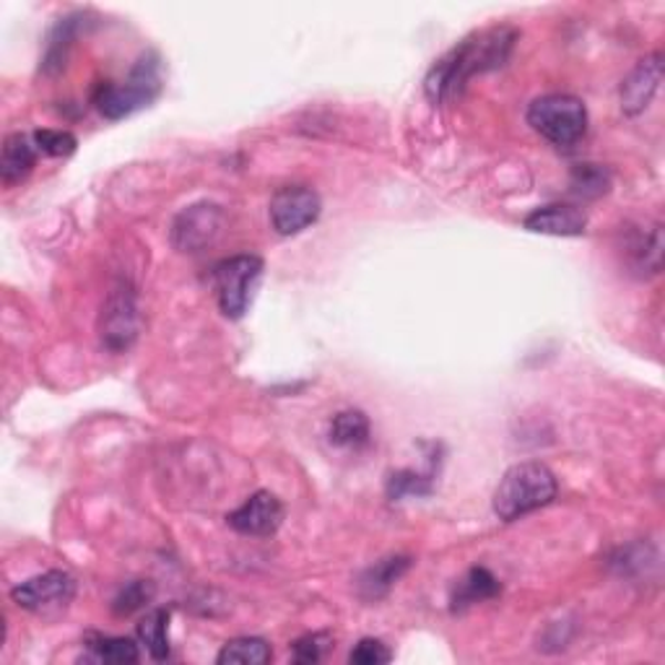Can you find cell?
I'll return each instance as SVG.
<instances>
[{"instance_id":"obj_3","label":"cell","mask_w":665,"mask_h":665,"mask_svg":"<svg viewBox=\"0 0 665 665\" xmlns=\"http://www.w3.org/2000/svg\"><path fill=\"white\" fill-rule=\"evenodd\" d=\"M162 92V73H159V58L154 52H148L136 63V69L131 71V76L123 84H112L104 81L94 89V104L107 120H123L133 115V112L144 110L152 104Z\"/></svg>"},{"instance_id":"obj_13","label":"cell","mask_w":665,"mask_h":665,"mask_svg":"<svg viewBox=\"0 0 665 665\" xmlns=\"http://www.w3.org/2000/svg\"><path fill=\"white\" fill-rule=\"evenodd\" d=\"M37 146L34 138L27 136V133H11L9 138L3 141V154H0V179H3L6 188L27 179L29 172L34 169L37 164Z\"/></svg>"},{"instance_id":"obj_11","label":"cell","mask_w":665,"mask_h":665,"mask_svg":"<svg viewBox=\"0 0 665 665\" xmlns=\"http://www.w3.org/2000/svg\"><path fill=\"white\" fill-rule=\"evenodd\" d=\"M661 79H663L661 52L640 60L637 69H634L622 84V110L626 115H640V112H645L650 107L657 86H661Z\"/></svg>"},{"instance_id":"obj_9","label":"cell","mask_w":665,"mask_h":665,"mask_svg":"<svg viewBox=\"0 0 665 665\" xmlns=\"http://www.w3.org/2000/svg\"><path fill=\"white\" fill-rule=\"evenodd\" d=\"M224 227V211L216 204H196L177 214L172 224V245L179 252H200L216 242Z\"/></svg>"},{"instance_id":"obj_19","label":"cell","mask_w":665,"mask_h":665,"mask_svg":"<svg viewBox=\"0 0 665 665\" xmlns=\"http://www.w3.org/2000/svg\"><path fill=\"white\" fill-rule=\"evenodd\" d=\"M331 443L339 447H362L370 443V418L362 411H341L331 422Z\"/></svg>"},{"instance_id":"obj_23","label":"cell","mask_w":665,"mask_h":665,"mask_svg":"<svg viewBox=\"0 0 665 665\" xmlns=\"http://www.w3.org/2000/svg\"><path fill=\"white\" fill-rule=\"evenodd\" d=\"M154 598V585L146 580H136L128 582L123 590H120L115 601H112V614L115 616H131L141 611L144 606H148Z\"/></svg>"},{"instance_id":"obj_8","label":"cell","mask_w":665,"mask_h":665,"mask_svg":"<svg viewBox=\"0 0 665 665\" xmlns=\"http://www.w3.org/2000/svg\"><path fill=\"white\" fill-rule=\"evenodd\" d=\"M320 196L304 185H287L271 198V224L281 237H294L320 219Z\"/></svg>"},{"instance_id":"obj_4","label":"cell","mask_w":665,"mask_h":665,"mask_svg":"<svg viewBox=\"0 0 665 665\" xmlns=\"http://www.w3.org/2000/svg\"><path fill=\"white\" fill-rule=\"evenodd\" d=\"M528 125L559 148H570L588 133V110L572 94L538 96L528 107Z\"/></svg>"},{"instance_id":"obj_18","label":"cell","mask_w":665,"mask_h":665,"mask_svg":"<svg viewBox=\"0 0 665 665\" xmlns=\"http://www.w3.org/2000/svg\"><path fill=\"white\" fill-rule=\"evenodd\" d=\"M273 661V650L263 637L229 640L216 655L219 665H266Z\"/></svg>"},{"instance_id":"obj_1","label":"cell","mask_w":665,"mask_h":665,"mask_svg":"<svg viewBox=\"0 0 665 665\" xmlns=\"http://www.w3.org/2000/svg\"><path fill=\"white\" fill-rule=\"evenodd\" d=\"M518 37L515 27H491L466 37L432 65L424 81V92L435 104L453 102L463 94L470 79L502 69L512 55Z\"/></svg>"},{"instance_id":"obj_17","label":"cell","mask_w":665,"mask_h":665,"mask_svg":"<svg viewBox=\"0 0 665 665\" xmlns=\"http://www.w3.org/2000/svg\"><path fill=\"white\" fill-rule=\"evenodd\" d=\"M86 647L94 661L112 665H131L141 661L138 642L131 637H110V634H89Z\"/></svg>"},{"instance_id":"obj_21","label":"cell","mask_w":665,"mask_h":665,"mask_svg":"<svg viewBox=\"0 0 665 665\" xmlns=\"http://www.w3.org/2000/svg\"><path fill=\"white\" fill-rule=\"evenodd\" d=\"M611 188V175L598 164H578L572 169V190L580 198H598Z\"/></svg>"},{"instance_id":"obj_16","label":"cell","mask_w":665,"mask_h":665,"mask_svg":"<svg viewBox=\"0 0 665 665\" xmlns=\"http://www.w3.org/2000/svg\"><path fill=\"white\" fill-rule=\"evenodd\" d=\"M138 642L154 661L169 657V609H152L138 624Z\"/></svg>"},{"instance_id":"obj_15","label":"cell","mask_w":665,"mask_h":665,"mask_svg":"<svg viewBox=\"0 0 665 665\" xmlns=\"http://www.w3.org/2000/svg\"><path fill=\"white\" fill-rule=\"evenodd\" d=\"M499 593H502V585H499L495 574L484 570V567H474V570H468L466 578L453 588V611H463L468 606H476V603L481 601H491V598H497Z\"/></svg>"},{"instance_id":"obj_25","label":"cell","mask_w":665,"mask_h":665,"mask_svg":"<svg viewBox=\"0 0 665 665\" xmlns=\"http://www.w3.org/2000/svg\"><path fill=\"white\" fill-rule=\"evenodd\" d=\"M391 661H393V653L387 650L385 642L372 640V637L356 642V647L351 650V655H349V663H354V665H383Z\"/></svg>"},{"instance_id":"obj_14","label":"cell","mask_w":665,"mask_h":665,"mask_svg":"<svg viewBox=\"0 0 665 665\" xmlns=\"http://www.w3.org/2000/svg\"><path fill=\"white\" fill-rule=\"evenodd\" d=\"M411 570V557H387L380 559L370 567V570L362 572V578H359V595L364 598V601H380V598H385L391 590L395 588V582H398L403 574Z\"/></svg>"},{"instance_id":"obj_26","label":"cell","mask_w":665,"mask_h":665,"mask_svg":"<svg viewBox=\"0 0 665 665\" xmlns=\"http://www.w3.org/2000/svg\"><path fill=\"white\" fill-rule=\"evenodd\" d=\"M331 637L328 634H308V637L294 642V661L297 663H318L323 657V650Z\"/></svg>"},{"instance_id":"obj_22","label":"cell","mask_w":665,"mask_h":665,"mask_svg":"<svg viewBox=\"0 0 665 665\" xmlns=\"http://www.w3.org/2000/svg\"><path fill=\"white\" fill-rule=\"evenodd\" d=\"M435 489V478L416 474V470H395L387 478V497L403 499V497H427Z\"/></svg>"},{"instance_id":"obj_24","label":"cell","mask_w":665,"mask_h":665,"mask_svg":"<svg viewBox=\"0 0 665 665\" xmlns=\"http://www.w3.org/2000/svg\"><path fill=\"white\" fill-rule=\"evenodd\" d=\"M32 138H34L37 152L48 154V156H58V159L60 156H71L79 146L76 136L69 131H34Z\"/></svg>"},{"instance_id":"obj_5","label":"cell","mask_w":665,"mask_h":665,"mask_svg":"<svg viewBox=\"0 0 665 665\" xmlns=\"http://www.w3.org/2000/svg\"><path fill=\"white\" fill-rule=\"evenodd\" d=\"M260 276H263V260L258 256H235L214 266V291L224 315L239 320L248 312Z\"/></svg>"},{"instance_id":"obj_12","label":"cell","mask_w":665,"mask_h":665,"mask_svg":"<svg viewBox=\"0 0 665 665\" xmlns=\"http://www.w3.org/2000/svg\"><path fill=\"white\" fill-rule=\"evenodd\" d=\"M522 227L536 235H551V237H580L585 235L588 216L574 206H543L536 208L533 214L526 216Z\"/></svg>"},{"instance_id":"obj_20","label":"cell","mask_w":665,"mask_h":665,"mask_svg":"<svg viewBox=\"0 0 665 665\" xmlns=\"http://www.w3.org/2000/svg\"><path fill=\"white\" fill-rule=\"evenodd\" d=\"M630 256H632V266L637 271H650L657 273L661 271V256H663V235L661 227H655L650 235H637V239L630 245Z\"/></svg>"},{"instance_id":"obj_6","label":"cell","mask_w":665,"mask_h":665,"mask_svg":"<svg viewBox=\"0 0 665 665\" xmlns=\"http://www.w3.org/2000/svg\"><path fill=\"white\" fill-rule=\"evenodd\" d=\"M100 333L102 343L110 351H128L138 335V304L136 294L128 283H117L110 291L107 302L102 308V320H100Z\"/></svg>"},{"instance_id":"obj_7","label":"cell","mask_w":665,"mask_h":665,"mask_svg":"<svg viewBox=\"0 0 665 665\" xmlns=\"http://www.w3.org/2000/svg\"><path fill=\"white\" fill-rule=\"evenodd\" d=\"M13 603L32 614H50L65 609L76 598V580L63 570H50L37 578L21 582L11 590Z\"/></svg>"},{"instance_id":"obj_2","label":"cell","mask_w":665,"mask_h":665,"mask_svg":"<svg viewBox=\"0 0 665 665\" xmlns=\"http://www.w3.org/2000/svg\"><path fill=\"white\" fill-rule=\"evenodd\" d=\"M559 495L557 476L538 460L518 463L499 481L495 491V512L499 520L515 522L551 505Z\"/></svg>"},{"instance_id":"obj_10","label":"cell","mask_w":665,"mask_h":665,"mask_svg":"<svg viewBox=\"0 0 665 665\" xmlns=\"http://www.w3.org/2000/svg\"><path fill=\"white\" fill-rule=\"evenodd\" d=\"M227 522L242 536H271L283 522V505L271 491H256L248 502L227 515Z\"/></svg>"}]
</instances>
